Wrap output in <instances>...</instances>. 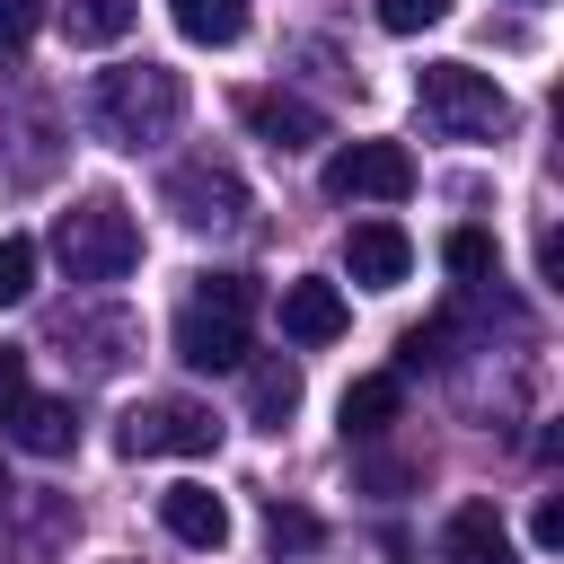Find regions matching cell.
I'll use <instances>...</instances> for the list:
<instances>
[{"instance_id": "8fae6325", "label": "cell", "mask_w": 564, "mask_h": 564, "mask_svg": "<svg viewBox=\"0 0 564 564\" xmlns=\"http://www.w3.org/2000/svg\"><path fill=\"white\" fill-rule=\"evenodd\" d=\"M159 520H167V538H185V546H229V502L212 494V485H167L159 494Z\"/></svg>"}, {"instance_id": "7a4b0ae2", "label": "cell", "mask_w": 564, "mask_h": 564, "mask_svg": "<svg viewBox=\"0 0 564 564\" xmlns=\"http://www.w3.org/2000/svg\"><path fill=\"white\" fill-rule=\"evenodd\" d=\"M247 317H256V282L247 273H203L194 300L176 308V361L185 370H238L247 361Z\"/></svg>"}, {"instance_id": "4316f807", "label": "cell", "mask_w": 564, "mask_h": 564, "mask_svg": "<svg viewBox=\"0 0 564 564\" xmlns=\"http://www.w3.org/2000/svg\"><path fill=\"white\" fill-rule=\"evenodd\" d=\"M18 388H26V352H9V344H0V405H9Z\"/></svg>"}, {"instance_id": "7402d4cb", "label": "cell", "mask_w": 564, "mask_h": 564, "mask_svg": "<svg viewBox=\"0 0 564 564\" xmlns=\"http://www.w3.org/2000/svg\"><path fill=\"white\" fill-rule=\"evenodd\" d=\"M449 18V0H379V26L388 35H423V26H441Z\"/></svg>"}, {"instance_id": "d6986e66", "label": "cell", "mask_w": 564, "mask_h": 564, "mask_svg": "<svg viewBox=\"0 0 564 564\" xmlns=\"http://www.w3.org/2000/svg\"><path fill=\"white\" fill-rule=\"evenodd\" d=\"M53 335H79V344H132V317H53ZM88 370H115L106 352H79Z\"/></svg>"}, {"instance_id": "6da1fadb", "label": "cell", "mask_w": 564, "mask_h": 564, "mask_svg": "<svg viewBox=\"0 0 564 564\" xmlns=\"http://www.w3.org/2000/svg\"><path fill=\"white\" fill-rule=\"evenodd\" d=\"M88 123L115 150H150L185 123V79L167 62H115V70L88 79Z\"/></svg>"}, {"instance_id": "52a82bcc", "label": "cell", "mask_w": 564, "mask_h": 564, "mask_svg": "<svg viewBox=\"0 0 564 564\" xmlns=\"http://www.w3.org/2000/svg\"><path fill=\"white\" fill-rule=\"evenodd\" d=\"M326 194L335 203H405L414 194V159L397 141H344L326 159Z\"/></svg>"}, {"instance_id": "4fadbf2b", "label": "cell", "mask_w": 564, "mask_h": 564, "mask_svg": "<svg viewBox=\"0 0 564 564\" xmlns=\"http://www.w3.org/2000/svg\"><path fill=\"white\" fill-rule=\"evenodd\" d=\"M282 335L291 344H335L344 335V291L335 282H282Z\"/></svg>"}, {"instance_id": "603a6c76", "label": "cell", "mask_w": 564, "mask_h": 564, "mask_svg": "<svg viewBox=\"0 0 564 564\" xmlns=\"http://www.w3.org/2000/svg\"><path fill=\"white\" fill-rule=\"evenodd\" d=\"M35 26H44V0H0V53H18Z\"/></svg>"}, {"instance_id": "83f0119b", "label": "cell", "mask_w": 564, "mask_h": 564, "mask_svg": "<svg viewBox=\"0 0 564 564\" xmlns=\"http://www.w3.org/2000/svg\"><path fill=\"white\" fill-rule=\"evenodd\" d=\"M0 502H9V476H0Z\"/></svg>"}, {"instance_id": "9a60e30c", "label": "cell", "mask_w": 564, "mask_h": 564, "mask_svg": "<svg viewBox=\"0 0 564 564\" xmlns=\"http://www.w3.org/2000/svg\"><path fill=\"white\" fill-rule=\"evenodd\" d=\"M247 405H256L264 432H282V423L300 414V361H291V352H264V361L247 370Z\"/></svg>"}, {"instance_id": "44dd1931", "label": "cell", "mask_w": 564, "mask_h": 564, "mask_svg": "<svg viewBox=\"0 0 564 564\" xmlns=\"http://www.w3.org/2000/svg\"><path fill=\"white\" fill-rule=\"evenodd\" d=\"M441 256H449V273H458V282H485V273H494V238H485V229H449V238H441Z\"/></svg>"}, {"instance_id": "8992f818", "label": "cell", "mask_w": 564, "mask_h": 564, "mask_svg": "<svg viewBox=\"0 0 564 564\" xmlns=\"http://www.w3.org/2000/svg\"><path fill=\"white\" fill-rule=\"evenodd\" d=\"M159 203H167L185 229H238V220H247V185H238L229 159H176L167 185H159Z\"/></svg>"}, {"instance_id": "484cf974", "label": "cell", "mask_w": 564, "mask_h": 564, "mask_svg": "<svg viewBox=\"0 0 564 564\" xmlns=\"http://www.w3.org/2000/svg\"><path fill=\"white\" fill-rule=\"evenodd\" d=\"M361 476H370V485H379V494H397V485H414V467H405V458H370V467H361Z\"/></svg>"}, {"instance_id": "ba28073f", "label": "cell", "mask_w": 564, "mask_h": 564, "mask_svg": "<svg viewBox=\"0 0 564 564\" xmlns=\"http://www.w3.org/2000/svg\"><path fill=\"white\" fill-rule=\"evenodd\" d=\"M0 432H9L18 449H35V458H70V449H79V405H70V397L18 388V397L0 405Z\"/></svg>"}, {"instance_id": "ffe728a7", "label": "cell", "mask_w": 564, "mask_h": 564, "mask_svg": "<svg viewBox=\"0 0 564 564\" xmlns=\"http://www.w3.org/2000/svg\"><path fill=\"white\" fill-rule=\"evenodd\" d=\"M26 291H35V238L9 229V238H0V308H18Z\"/></svg>"}, {"instance_id": "cb8c5ba5", "label": "cell", "mask_w": 564, "mask_h": 564, "mask_svg": "<svg viewBox=\"0 0 564 564\" xmlns=\"http://www.w3.org/2000/svg\"><path fill=\"white\" fill-rule=\"evenodd\" d=\"M529 538H538V546H546V555H555V546H564V502H555V494H546V502H538V520H529Z\"/></svg>"}, {"instance_id": "5bb4252c", "label": "cell", "mask_w": 564, "mask_h": 564, "mask_svg": "<svg viewBox=\"0 0 564 564\" xmlns=\"http://www.w3.org/2000/svg\"><path fill=\"white\" fill-rule=\"evenodd\" d=\"M397 405H405V379H397V370L352 379V388H344V441H379V432L397 423Z\"/></svg>"}, {"instance_id": "3957f363", "label": "cell", "mask_w": 564, "mask_h": 564, "mask_svg": "<svg viewBox=\"0 0 564 564\" xmlns=\"http://www.w3.org/2000/svg\"><path fill=\"white\" fill-rule=\"evenodd\" d=\"M414 106H423V123H432L441 141H494V132L511 123L502 79L476 70V62H423V70H414Z\"/></svg>"}, {"instance_id": "d4e9b609", "label": "cell", "mask_w": 564, "mask_h": 564, "mask_svg": "<svg viewBox=\"0 0 564 564\" xmlns=\"http://www.w3.org/2000/svg\"><path fill=\"white\" fill-rule=\"evenodd\" d=\"M538 282L564 291V247H555V229H538Z\"/></svg>"}, {"instance_id": "277c9868", "label": "cell", "mask_w": 564, "mask_h": 564, "mask_svg": "<svg viewBox=\"0 0 564 564\" xmlns=\"http://www.w3.org/2000/svg\"><path fill=\"white\" fill-rule=\"evenodd\" d=\"M53 256H62L70 282H123L141 264V220L115 194H88V203H70L53 220Z\"/></svg>"}, {"instance_id": "e0dca14e", "label": "cell", "mask_w": 564, "mask_h": 564, "mask_svg": "<svg viewBox=\"0 0 564 564\" xmlns=\"http://www.w3.org/2000/svg\"><path fill=\"white\" fill-rule=\"evenodd\" d=\"M132 18H141V0H62L70 44H123V35H132Z\"/></svg>"}, {"instance_id": "5b68a950", "label": "cell", "mask_w": 564, "mask_h": 564, "mask_svg": "<svg viewBox=\"0 0 564 564\" xmlns=\"http://www.w3.org/2000/svg\"><path fill=\"white\" fill-rule=\"evenodd\" d=\"M115 449L123 458H203V449H220V414L194 397H141V405H123Z\"/></svg>"}, {"instance_id": "30bf717a", "label": "cell", "mask_w": 564, "mask_h": 564, "mask_svg": "<svg viewBox=\"0 0 564 564\" xmlns=\"http://www.w3.org/2000/svg\"><path fill=\"white\" fill-rule=\"evenodd\" d=\"M344 264H352V282H361V291H397V282L414 273V238H405L397 220H352Z\"/></svg>"}, {"instance_id": "ac0fdd59", "label": "cell", "mask_w": 564, "mask_h": 564, "mask_svg": "<svg viewBox=\"0 0 564 564\" xmlns=\"http://www.w3.org/2000/svg\"><path fill=\"white\" fill-rule=\"evenodd\" d=\"M264 538H273V555H308V546H326V520L300 511V502H273L264 511Z\"/></svg>"}, {"instance_id": "9c48e42d", "label": "cell", "mask_w": 564, "mask_h": 564, "mask_svg": "<svg viewBox=\"0 0 564 564\" xmlns=\"http://www.w3.org/2000/svg\"><path fill=\"white\" fill-rule=\"evenodd\" d=\"M238 123H247L264 150H308V141H326V115H317L308 97H291V88H247V97H238Z\"/></svg>"}, {"instance_id": "7c38bea8", "label": "cell", "mask_w": 564, "mask_h": 564, "mask_svg": "<svg viewBox=\"0 0 564 564\" xmlns=\"http://www.w3.org/2000/svg\"><path fill=\"white\" fill-rule=\"evenodd\" d=\"M441 555H449V564H511V529H502V511H494V502H458L449 529H441Z\"/></svg>"}, {"instance_id": "2e32d148", "label": "cell", "mask_w": 564, "mask_h": 564, "mask_svg": "<svg viewBox=\"0 0 564 564\" xmlns=\"http://www.w3.org/2000/svg\"><path fill=\"white\" fill-rule=\"evenodd\" d=\"M167 18H176L185 44H212V53L247 35V0H167Z\"/></svg>"}]
</instances>
